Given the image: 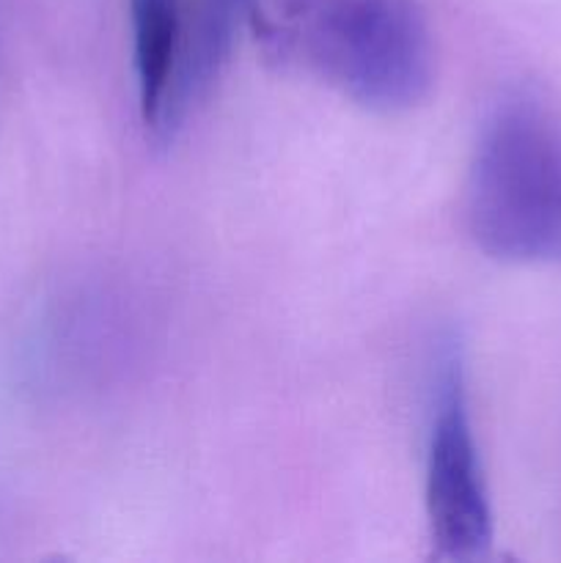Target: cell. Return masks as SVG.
<instances>
[{
	"label": "cell",
	"mask_w": 561,
	"mask_h": 563,
	"mask_svg": "<svg viewBox=\"0 0 561 563\" xmlns=\"http://www.w3.org/2000/svg\"><path fill=\"white\" fill-rule=\"evenodd\" d=\"M427 520L435 555L476 561L493 544V506L468 410L465 368L449 350L438 368L427 445Z\"/></svg>",
	"instance_id": "obj_3"
},
{
	"label": "cell",
	"mask_w": 561,
	"mask_h": 563,
	"mask_svg": "<svg viewBox=\"0 0 561 563\" xmlns=\"http://www.w3.org/2000/svg\"><path fill=\"white\" fill-rule=\"evenodd\" d=\"M248 14L251 0H196L187 11L168 91L152 124L160 141H174L209 97L229 66L237 36L248 27Z\"/></svg>",
	"instance_id": "obj_4"
},
{
	"label": "cell",
	"mask_w": 561,
	"mask_h": 563,
	"mask_svg": "<svg viewBox=\"0 0 561 563\" xmlns=\"http://www.w3.org/2000/svg\"><path fill=\"white\" fill-rule=\"evenodd\" d=\"M465 223L506 264H561V121L534 93H509L479 132Z\"/></svg>",
	"instance_id": "obj_2"
},
{
	"label": "cell",
	"mask_w": 561,
	"mask_h": 563,
	"mask_svg": "<svg viewBox=\"0 0 561 563\" xmlns=\"http://www.w3.org/2000/svg\"><path fill=\"white\" fill-rule=\"evenodd\" d=\"M248 31L284 71L377 113H407L438 75L421 0H251Z\"/></svg>",
	"instance_id": "obj_1"
},
{
	"label": "cell",
	"mask_w": 561,
	"mask_h": 563,
	"mask_svg": "<svg viewBox=\"0 0 561 563\" xmlns=\"http://www.w3.org/2000/svg\"><path fill=\"white\" fill-rule=\"evenodd\" d=\"M130 11L138 104H141L146 126H152L163 108L176 53H179L185 9H182V0H130Z\"/></svg>",
	"instance_id": "obj_5"
}]
</instances>
